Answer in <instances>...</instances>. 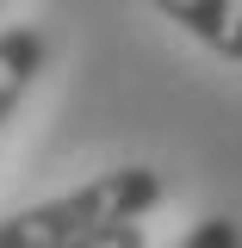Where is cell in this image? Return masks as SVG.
Returning <instances> with one entry per match:
<instances>
[{"label":"cell","mask_w":242,"mask_h":248,"mask_svg":"<svg viewBox=\"0 0 242 248\" xmlns=\"http://www.w3.org/2000/svg\"><path fill=\"white\" fill-rule=\"evenodd\" d=\"M161 205V174L155 168H112V174H93L87 186L25 205V211L0 217V248H75L112 230V223H143Z\"/></svg>","instance_id":"cell-1"},{"label":"cell","mask_w":242,"mask_h":248,"mask_svg":"<svg viewBox=\"0 0 242 248\" xmlns=\"http://www.w3.org/2000/svg\"><path fill=\"white\" fill-rule=\"evenodd\" d=\"M155 6L224 62H242V0H155Z\"/></svg>","instance_id":"cell-2"},{"label":"cell","mask_w":242,"mask_h":248,"mask_svg":"<svg viewBox=\"0 0 242 248\" xmlns=\"http://www.w3.org/2000/svg\"><path fill=\"white\" fill-rule=\"evenodd\" d=\"M44 68V31L37 25H6L0 31V124L19 112V99L31 93Z\"/></svg>","instance_id":"cell-3"},{"label":"cell","mask_w":242,"mask_h":248,"mask_svg":"<svg viewBox=\"0 0 242 248\" xmlns=\"http://www.w3.org/2000/svg\"><path fill=\"white\" fill-rule=\"evenodd\" d=\"M174 248H242V223L224 217V211H211V217H199Z\"/></svg>","instance_id":"cell-4"},{"label":"cell","mask_w":242,"mask_h":248,"mask_svg":"<svg viewBox=\"0 0 242 248\" xmlns=\"http://www.w3.org/2000/svg\"><path fill=\"white\" fill-rule=\"evenodd\" d=\"M75 248H149V242H143V223H112V230H99Z\"/></svg>","instance_id":"cell-5"}]
</instances>
